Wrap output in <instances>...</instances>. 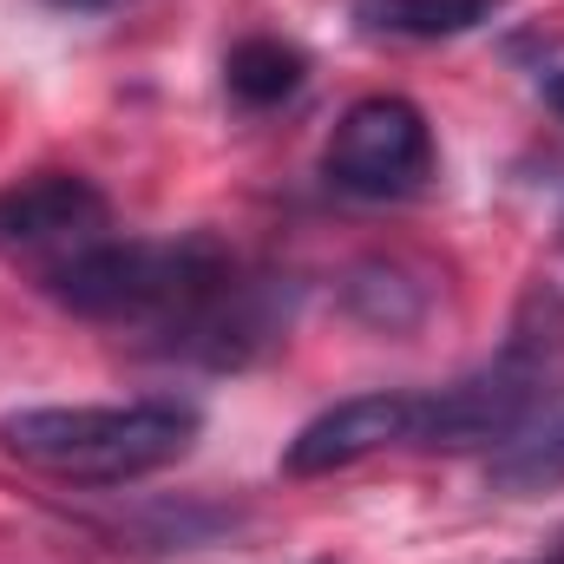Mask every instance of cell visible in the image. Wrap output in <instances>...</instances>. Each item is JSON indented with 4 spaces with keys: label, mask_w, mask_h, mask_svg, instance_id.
Here are the masks:
<instances>
[{
    "label": "cell",
    "mask_w": 564,
    "mask_h": 564,
    "mask_svg": "<svg viewBox=\"0 0 564 564\" xmlns=\"http://www.w3.org/2000/svg\"><path fill=\"white\" fill-rule=\"evenodd\" d=\"M106 237H112V204L79 171H40V177H20L13 191H0V257L33 263L40 276L86 257Z\"/></svg>",
    "instance_id": "obj_5"
},
{
    "label": "cell",
    "mask_w": 564,
    "mask_h": 564,
    "mask_svg": "<svg viewBox=\"0 0 564 564\" xmlns=\"http://www.w3.org/2000/svg\"><path fill=\"white\" fill-rule=\"evenodd\" d=\"M564 394V289L532 282L512 308V328L492 361L421 394L414 446H506Z\"/></svg>",
    "instance_id": "obj_3"
},
{
    "label": "cell",
    "mask_w": 564,
    "mask_h": 564,
    "mask_svg": "<svg viewBox=\"0 0 564 564\" xmlns=\"http://www.w3.org/2000/svg\"><path fill=\"white\" fill-rule=\"evenodd\" d=\"M204 414L177 394H144L112 408H20L0 421V446L66 486H132L177 466L197 446Z\"/></svg>",
    "instance_id": "obj_2"
},
{
    "label": "cell",
    "mask_w": 564,
    "mask_h": 564,
    "mask_svg": "<svg viewBox=\"0 0 564 564\" xmlns=\"http://www.w3.org/2000/svg\"><path fill=\"white\" fill-rule=\"evenodd\" d=\"M53 7H66V13H112V7H132V0H53Z\"/></svg>",
    "instance_id": "obj_10"
},
{
    "label": "cell",
    "mask_w": 564,
    "mask_h": 564,
    "mask_svg": "<svg viewBox=\"0 0 564 564\" xmlns=\"http://www.w3.org/2000/svg\"><path fill=\"white\" fill-rule=\"evenodd\" d=\"M545 99H552V112L564 119V73H558V79H545Z\"/></svg>",
    "instance_id": "obj_11"
},
{
    "label": "cell",
    "mask_w": 564,
    "mask_h": 564,
    "mask_svg": "<svg viewBox=\"0 0 564 564\" xmlns=\"http://www.w3.org/2000/svg\"><path fill=\"white\" fill-rule=\"evenodd\" d=\"M322 171H328L335 191L368 197V204L414 197L433 177V126H426L421 106L401 99V93L355 99L335 119V139L322 151Z\"/></svg>",
    "instance_id": "obj_4"
},
{
    "label": "cell",
    "mask_w": 564,
    "mask_h": 564,
    "mask_svg": "<svg viewBox=\"0 0 564 564\" xmlns=\"http://www.w3.org/2000/svg\"><path fill=\"white\" fill-rule=\"evenodd\" d=\"M506 7L512 0H355V20L361 33H381V40H459L499 20Z\"/></svg>",
    "instance_id": "obj_7"
},
{
    "label": "cell",
    "mask_w": 564,
    "mask_h": 564,
    "mask_svg": "<svg viewBox=\"0 0 564 564\" xmlns=\"http://www.w3.org/2000/svg\"><path fill=\"white\" fill-rule=\"evenodd\" d=\"M492 486L499 492H552L564 486V394L539 414V421H525L499 453H492Z\"/></svg>",
    "instance_id": "obj_9"
},
{
    "label": "cell",
    "mask_w": 564,
    "mask_h": 564,
    "mask_svg": "<svg viewBox=\"0 0 564 564\" xmlns=\"http://www.w3.org/2000/svg\"><path fill=\"white\" fill-rule=\"evenodd\" d=\"M414 433H421V394H408V388L348 394V401H335L328 414H315V421L289 440L282 466L302 473V479L341 473V466H355V459H368V453L414 446Z\"/></svg>",
    "instance_id": "obj_6"
},
{
    "label": "cell",
    "mask_w": 564,
    "mask_h": 564,
    "mask_svg": "<svg viewBox=\"0 0 564 564\" xmlns=\"http://www.w3.org/2000/svg\"><path fill=\"white\" fill-rule=\"evenodd\" d=\"M40 282L73 315L151 335L158 355H184V361H210V368H237V361L263 355L289 322V302L276 295V282L257 276L210 230H184L164 243L112 230L106 243H93L86 257L59 263Z\"/></svg>",
    "instance_id": "obj_1"
},
{
    "label": "cell",
    "mask_w": 564,
    "mask_h": 564,
    "mask_svg": "<svg viewBox=\"0 0 564 564\" xmlns=\"http://www.w3.org/2000/svg\"><path fill=\"white\" fill-rule=\"evenodd\" d=\"M532 564H564V545H558V552H552V558H532Z\"/></svg>",
    "instance_id": "obj_12"
},
{
    "label": "cell",
    "mask_w": 564,
    "mask_h": 564,
    "mask_svg": "<svg viewBox=\"0 0 564 564\" xmlns=\"http://www.w3.org/2000/svg\"><path fill=\"white\" fill-rule=\"evenodd\" d=\"M302 79H308V53L289 46V40H276V33H250V40H237L230 59H224V86H230V99L250 106V112H270L282 99H295Z\"/></svg>",
    "instance_id": "obj_8"
}]
</instances>
